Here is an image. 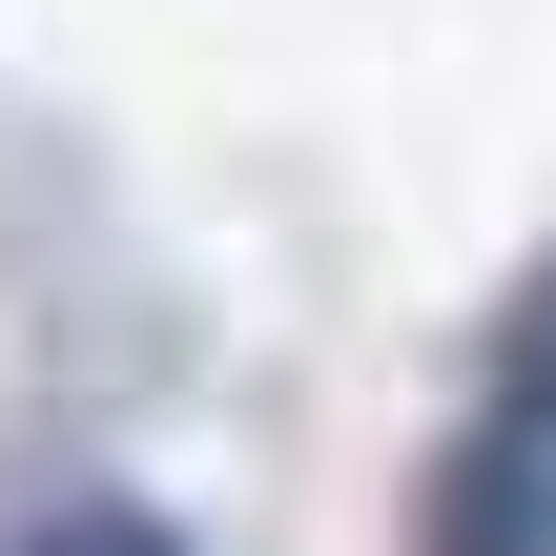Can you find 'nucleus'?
<instances>
[{"instance_id": "obj_1", "label": "nucleus", "mask_w": 556, "mask_h": 556, "mask_svg": "<svg viewBox=\"0 0 556 556\" xmlns=\"http://www.w3.org/2000/svg\"><path fill=\"white\" fill-rule=\"evenodd\" d=\"M413 556H556V268L495 309V371H475V413L433 454Z\"/></svg>"}, {"instance_id": "obj_2", "label": "nucleus", "mask_w": 556, "mask_h": 556, "mask_svg": "<svg viewBox=\"0 0 556 556\" xmlns=\"http://www.w3.org/2000/svg\"><path fill=\"white\" fill-rule=\"evenodd\" d=\"M21 556H206V536L144 516V495H62V516H21Z\"/></svg>"}]
</instances>
